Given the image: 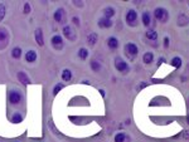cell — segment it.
<instances>
[{"label":"cell","mask_w":189,"mask_h":142,"mask_svg":"<svg viewBox=\"0 0 189 142\" xmlns=\"http://www.w3.org/2000/svg\"><path fill=\"white\" fill-rule=\"evenodd\" d=\"M154 16L161 23H166L169 19V14H168V10L165 8H156L154 10Z\"/></svg>","instance_id":"cell-1"},{"label":"cell","mask_w":189,"mask_h":142,"mask_svg":"<svg viewBox=\"0 0 189 142\" xmlns=\"http://www.w3.org/2000/svg\"><path fill=\"white\" fill-rule=\"evenodd\" d=\"M137 52H139V50H137V47L134 43H128L125 46V54H126V57H128L130 60L135 59L136 55H137Z\"/></svg>","instance_id":"cell-2"},{"label":"cell","mask_w":189,"mask_h":142,"mask_svg":"<svg viewBox=\"0 0 189 142\" xmlns=\"http://www.w3.org/2000/svg\"><path fill=\"white\" fill-rule=\"evenodd\" d=\"M115 67L119 72H122V73H128V72L130 71V67L128 65V63H126L121 57H116L115 58Z\"/></svg>","instance_id":"cell-3"},{"label":"cell","mask_w":189,"mask_h":142,"mask_svg":"<svg viewBox=\"0 0 189 142\" xmlns=\"http://www.w3.org/2000/svg\"><path fill=\"white\" fill-rule=\"evenodd\" d=\"M9 43V33L5 28L0 26V49H4Z\"/></svg>","instance_id":"cell-4"},{"label":"cell","mask_w":189,"mask_h":142,"mask_svg":"<svg viewBox=\"0 0 189 142\" xmlns=\"http://www.w3.org/2000/svg\"><path fill=\"white\" fill-rule=\"evenodd\" d=\"M126 22L130 26H136L137 25V14L135 10H129L128 14H126Z\"/></svg>","instance_id":"cell-5"},{"label":"cell","mask_w":189,"mask_h":142,"mask_svg":"<svg viewBox=\"0 0 189 142\" xmlns=\"http://www.w3.org/2000/svg\"><path fill=\"white\" fill-rule=\"evenodd\" d=\"M54 20L61 24H64L67 22V18H66V12H64V9H57L56 13H54Z\"/></svg>","instance_id":"cell-6"},{"label":"cell","mask_w":189,"mask_h":142,"mask_svg":"<svg viewBox=\"0 0 189 142\" xmlns=\"http://www.w3.org/2000/svg\"><path fill=\"white\" fill-rule=\"evenodd\" d=\"M50 41H52V46H53L54 49L61 50L62 48H63V39H62L61 35H54Z\"/></svg>","instance_id":"cell-7"},{"label":"cell","mask_w":189,"mask_h":142,"mask_svg":"<svg viewBox=\"0 0 189 142\" xmlns=\"http://www.w3.org/2000/svg\"><path fill=\"white\" fill-rule=\"evenodd\" d=\"M63 34H64V37H66L68 40H71V41L76 40V33H74L73 28H71V26H64V28H63Z\"/></svg>","instance_id":"cell-8"},{"label":"cell","mask_w":189,"mask_h":142,"mask_svg":"<svg viewBox=\"0 0 189 142\" xmlns=\"http://www.w3.org/2000/svg\"><path fill=\"white\" fill-rule=\"evenodd\" d=\"M20 101H22V96H20L19 92H16V91L10 92V94H9V102L12 103V105H18Z\"/></svg>","instance_id":"cell-9"},{"label":"cell","mask_w":189,"mask_h":142,"mask_svg":"<svg viewBox=\"0 0 189 142\" xmlns=\"http://www.w3.org/2000/svg\"><path fill=\"white\" fill-rule=\"evenodd\" d=\"M177 24L179 26H185V25H188L189 24V18L187 15H185V14H179V15H178V19H177Z\"/></svg>","instance_id":"cell-10"},{"label":"cell","mask_w":189,"mask_h":142,"mask_svg":"<svg viewBox=\"0 0 189 142\" xmlns=\"http://www.w3.org/2000/svg\"><path fill=\"white\" fill-rule=\"evenodd\" d=\"M97 24H98L100 28H111L113 22H112L111 19H107V18H101V19L98 20Z\"/></svg>","instance_id":"cell-11"},{"label":"cell","mask_w":189,"mask_h":142,"mask_svg":"<svg viewBox=\"0 0 189 142\" xmlns=\"http://www.w3.org/2000/svg\"><path fill=\"white\" fill-rule=\"evenodd\" d=\"M35 41L38 43V46H40L42 47L43 44H44V38H43V32H42V29H35Z\"/></svg>","instance_id":"cell-12"},{"label":"cell","mask_w":189,"mask_h":142,"mask_svg":"<svg viewBox=\"0 0 189 142\" xmlns=\"http://www.w3.org/2000/svg\"><path fill=\"white\" fill-rule=\"evenodd\" d=\"M115 142H130V137L123 132H120L115 136Z\"/></svg>","instance_id":"cell-13"},{"label":"cell","mask_w":189,"mask_h":142,"mask_svg":"<svg viewBox=\"0 0 189 142\" xmlns=\"http://www.w3.org/2000/svg\"><path fill=\"white\" fill-rule=\"evenodd\" d=\"M25 59H27V62H29V63H33V62H35V59H37L35 50H28V52H27Z\"/></svg>","instance_id":"cell-14"},{"label":"cell","mask_w":189,"mask_h":142,"mask_svg":"<svg viewBox=\"0 0 189 142\" xmlns=\"http://www.w3.org/2000/svg\"><path fill=\"white\" fill-rule=\"evenodd\" d=\"M18 79L23 83V84H25V86L27 84H30V79H29L28 75L24 73V72H19V73H18Z\"/></svg>","instance_id":"cell-15"},{"label":"cell","mask_w":189,"mask_h":142,"mask_svg":"<svg viewBox=\"0 0 189 142\" xmlns=\"http://www.w3.org/2000/svg\"><path fill=\"white\" fill-rule=\"evenodd\" d=\"M107 46H108L110 49H116V48L119 47V40L116 39V38H113V37L108 38L107 39Z\"/></svg>","instance_id":"cell-16"},{"label":"cell","mask_w":189,"mask_h":142,"mask_svg":"<svg viewBox=\"0 0 189 142\" xmlns=\"http://www.w3.org/2000/svg\"><path fill=\"white\" fill-rule=\"evenodd\" d=\"M104 18H107V19H111L113 15H115V9L111 8V6H107V8L104 9Z\"/></svg>","instance_id":"cell-17"},{"label":"cell","mask_w":189,"mask_h":142,"mask_svg":"<svg viewBox=\"0 0 189 142\" xmlns=\"http://www.w3.org/2000/svg\"><path fill=\"white\" fill-rule=\"evenodd\" d=\"M96 41H97V34H96V33L88 34V37H87V43H88V46L93 47L95 44H96Z\"/></svg>","instance_id":"cell-18"},{"label":"cell","mask_w":189,"mask_h":142,"mask_svg":"<svg viewBox=\"0 0 189 142\" xmlns=\"http://www.w3.org/2000/svg\"><path fill=\"white\" fill-rule=\"evenodd\" d=\"M143 60H144V63H145V64H150L151 62L154 60V54L151 53V52H147V53L144 54Z\"/></svg>","instance_id":"cell-19"},{"label":"cell","mask_w":189,"mask_h":142,"mask_svg":"<svg viewBox=\"0 0 189 142\" xmlns=\"http://www.w3.org/2000/svg\"><path fill=\"white\" fill-rule=\"evenodd\" d=\"M62 79L66 81V82H68V81H71V79H72V72L70 71V69H64V71L62 72Z\"/></svg>","instance_id":"cell-20"},{"label":"cell","mask_w":189,"mask_h":142,"mask_svg":"<svg viewBox=\"0 0 189 142\" xmlns=\"http://www.w3.org/2000/svg\"><path fill=\"white\" fill-rule=\"evenodd\" d=\"M146 38L149 40H154V41H155L158 39V34H156L155 30H151L150 29V30H147V32H146Z\"/></svg>","instance_id":"cell-21"},{"label":"cell","mask_w":189,"mask_h":142,"mask_svg":"<svg viewBox=\"0 0 189 142\" xmlns=\"http://www.w3.org/2000/svg\"><path fill=\"white\" fill-rule=\"evenodd\" d=\"M150 22H151V18H150V14L147 13V12H145L143 14V24L145 26H147V25H150Z\"/></svg>","instance_id":"cell-22"},{"label":"cell","mask_w":189,"mask_h":142,"mask_svg":"<svg viewBox=\"0 0 189 142\" xmlns=\"http://www.w3.org/2000/svg\"><path fill=\"white\" fill-rule=\"evenodd\" d=\"M12 121H13L14 123H19V122H22V121H23V116L20 115L19 112H16V113H14V115H13Z\"/></svg>","instance_id":"cell-23"},{"label":"cell","mask_w":189,"mask_h":142,"mask_svg":"<svg viewBox=\"0 0 189 142\" xmlns=\"http://www.w3.org/2000/svg\"><path fill=\"white\" fill-rule=\"evenodd\" d=\"M12 55H13V58H15V59H19V58L22 57V49H20V48H14L12 52Z\"/></svg>","instance_id":"cell-24"},{"label":"cell","mask_w":189,"mask_h":142,"mask_svg":"<svg viewBox=\"0 0 189 142\" xmlns=\"http://www.w3.org/2000/svg\"><path fill=\"white\" fill-rule=\"evenodd\" d=\"M91 68L93 69V72H100L101 71V64L97 60H91Z\"/></svg>","instance_id":"cell-25"},{"label":"cell","mask_w":189,"mask_h":142,"mask_svg":"<svg viewBox=\"0 0 189 142\" xmlns=\"http://www.w3.org/2000/svg\"><path fill=\"white\" fill-rule=\"evenodd\" d=\"M78 57H80L81 59H86V58L88 57V52H87V49H85V48H81V49L78 50Z\"/></svg>","instance_id":"cell-26"},{"label":"cell","mask_w":189,"mask_h":142,"mask_svg":"<svg viewBox=\"0 0 189 142\" xmlns=\"http://www.w3.org/2000/svg\"><path fill=\"white\" fill-rule=\"evenodd\" d=\"M171 64H173L175 68H179L181 65V59L178 57H175V58H173V60H171Z\"/></svg>","instance_id":"cell-27"},{"label":"cell","mask_w":189,"mask_h":142,"mask_svg":"<svg viewBox=\"0 0 189 142\" xmlns=\"http://www.w3.org/2000/svg\"><path fill=\"white\" fill-rule=\"evenodd\" d=\"M4 16H5V5L0 4V22L4 19Z\"/></svg>","instance_id":"cell-28"},{"label":"cell","mask_w":189,"mask_h":142,"mask_svg":"<svg viewBox=\"0 0 189 142\" xmlns=\"http://www.w3.org/2000/svg\"><path fill=\"white\" fill-rule=\"evenodd\" d=\"M62 88H63V84H61V83H58V84L56 86V87H54V89H53V93H54V94H57V93L59 92Z\"/></svg>","instance_id":"cell-29"},{"label":"cell","mask_w":189,"mask_h":142,"mask_svg":"<svg viewBox=\"0 0 189 142\" xmlns=\"http://www.w3.org/2000/svg\"><path fill=\"white\" fill-rule=\"evenodd\" d=\"M24 13H25V14L30 13V4H29V3H25V4H24Z\"/></svg>","instance_id":"cell-30"},{"label":"cell","mask_w":189,"mask_h":142,"mask_svg":"<svg viewBox=\"0 0 189 142\" xmlns=\"http://www.w3.org/2000/svg\"><path fill=\"white\" fill-rule=\"evenodd\" d=\"M164 46H165V47H168V46H169V38H164Z\"/></svg>","instance_id":"cell-31"},{"label":"cell","mask_w":189,"mask_h":142,"mask_svg":"<svg viewBox=\"0 0 189 142\" xmlns=\"http://www.w3.org/2000/svg\"><path fill=\"white\" fill-rule=\"evenodd\" d=\"M73 22H74V24H77V25L80 24V22H78V18H73Z\"/></svg>","instance_id":"cell-32"},{"label":"cell","mask_w":189,"mask_h":142,"mask_svg":"<svg viewBox=\"0 0 189 142\" xmlns=\"http://www.w3.org/2000/svg\"><path fill=\"white\" fill-rule=\"evenodd\" d=\"M187 122H188V124H189V115H188V117H187Z\"/></svg>","instance_id":"cell-33"}]
</instances>
